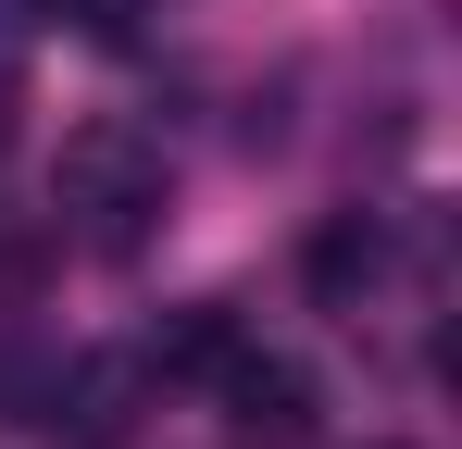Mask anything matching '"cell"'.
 I'll return each mask as SVG.
<instances>
[{
    "label": "cell",
    "instance_id": "obj_1",
    "mask_svg": "<svg viewBox=\"0 0 462 449\" xmlns=\"http://www.w3.org/2000/svg\"><path fill=\"white\" fill-rule=\"evenodd\" d=\"M51 200L76 213L88 250H138V237L162 224V200H175V188H162V150L138 138L125 113H100V125H76V138L51 150Z\"/></svg>",
    "mask_w": 462,
    "mask_h": 449
},
{
    "label": "cell",
    "instance_id": "obj_4",
    "mask_svg": "<svg viewBox=\"0 0 462 449\" xmlns=\"http://www.w3.org/2000/svg\"><path fill=\"white\" fill-rule=\"evenodd\" d=\"M237 350H250V337L226 325V299H200V312H175V325H162V350H151V362H162V374H226Z\"/></svg>",
    "mask_w": 462,
    "mask_h": 449
},
{
    "label": "cell",
    "instance_id": "obj_3",
    "mask_svg": "<svg viewBox=\"0 0 462 449\" xmlns=\"http://www.w3.org/2000/svg\"><path fill=\"white\" fill-rule=\"evenodd\" d=\"M300 275H312V299H325V312H363V288L387 275L375 213H325V224H312V250H300Z\"/></svg>",
    "mask_w": 462,
    "mask_h": 449
},
{
    "label": "cell",
    "instance_id": "obj_5",
    "mask_svg": "<svg viewBox=\"0 0 462 449\" xmlns=\"http://www.w3.org/2000/svg\"><path fill=\"white\" fill-rule=\"evenodd\" d=\"M63 13H76L88 38H125V25H138V0H63Z\"/></svg>",
    "mask_w": 462,
    "mask_h": 449
},
{
    "label": "cell",
    "instance_id": "obj_2",
    "mask_svg": "<svg viewBox=\"0 0 462 449\" xmlns=\"http://www.w3.org/2000/svg\"><path fill=\"white\" fill-rule=\"evenodd\" d=\"M213 387H226V425H237V437H275V449H288V437H312V374H300V362H263V350H237Z\"/></svg>",
    "mask_w": 462,
    "mask_h": 449
}]
</instances>
